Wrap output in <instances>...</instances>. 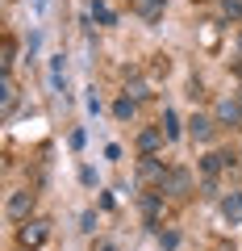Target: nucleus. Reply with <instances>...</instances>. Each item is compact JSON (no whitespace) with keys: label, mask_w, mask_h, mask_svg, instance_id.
Wrapping results in <instances>:
<instances>
[{"label":"nucleus","mask_w":242,"mask_h":251,"mask_svg":"<svg viewBox=\"0 0 242 251\" xmlns=\"http://www.w3.org/2000/svg\"><path fill=\"white\" fill-rule=\"evenodd\" d=\"M46 239H50V222H42V218H29V222H21V230H17L21 251H38Z\"/></svg>","instance_id":"nucleus-1"},{"label":"nucleus","mask_w":242,"mask_h":251,"mask_svg":"<svg viewBox=\"0 0 242 251\" xmlns=\"http://www.w3.org/2000/svg\"><path fill=\"white\" fill-rule=\"evenodd\" d=\"M163 193H171V197H188V193H192V172L188 168H171L167 180H163Z\"/></svg>","instance_id":"nucleus-2"},{"label":"nucleus","mask_w":242,"mask_h":251,"mask_svg":"<svg viewBox=\"0 0 242 251\" xmlns=\"http://www.w3.org/2000/svg\"><path fill=\"white\" fill-rule=\"evenodd\" d=\"M213 117L221 126H242V100L238 97H221V100H217V109H213Z\"/></svg>","instance_id":"nucleus-3"},{"label":"nucleus","mask_w":242,"mask_h":251,"mask_svg":"<svg viewBox=\"0 0 242 251\" xmlns=\"http://www.w3.org/2000/svg\"><path fill=\"white\" fill-rule=\"evenodd\" d=\"M29 214H34V193H29V188L13 193V197H9V218H17V222H29Z\"/></svg>","instance_id":"nucleus-4"},{"label":"nucleus","mask_w":242,"mask_h":251,"mask_svg":"<svg viewBox=\"0 0 242 251\" xmlns=\"http://www.w3.org/2000/svg\"><path fill=\"white\" fill-rule=\"evenodd\" d=\"M167 172L171 168H163L154 155H142V163H138V176H142L146 184H159V188H163V180H167Z\"/></svg>","instance_id":"nucleus-5"},{"label":"nucleus","mask_w":242,"mask_h":251,"mask_svg":"<svg viewBox=\"0 0 242 251\" xmlns=\"http://www.w3.org/2000/svg\"><path fill=\"white\" fill-rule=\"evenodd\" d=\"M234 163H238V155H234V151H209L205 159H200V168H205V176H217V172L234 168Z\"/></svg>","instance_id":"nucleus-6"},{"label":"nucleus","mask_w":242,"mask_h":251,"mask_svg":"<svg viewBox=\"0 0 242 251\" xmlns=\"http://www.w3.org/2000/svg\"><path fill=\"white\" fill-rule=\"evenodd\" d=\"M163 143H167V134H163V130H154V126H146L142 134H138V151H142V155H159Z\"/></svg>","instance_id":"nucleus-7"},{"label":"nucleus","mask_w":242,"mask_h":251,"mask_svg":"<svg viewBox=\"0 0 242 251\" xmlns=\"http://www.w3.org/2000/svg\"><path fill=\"white\" fill-rule=\"evenodd\" d=\"M13 109H17V84H13V75L4 72V75H0V113L9 117Z\"/></svg>","instance_id":"nucleus-8"},{"label":"nucleus","mask_w":242,"mask_h":251,"mask_svg":"<svg viewBox=\"0 0 242 251\" xmlns=\"http://www.w3.org/2000/svg\"><path fill=\"white\" fill-rule=\"evenodd\" d=\"M221 214L230 226H242V193H230V197H221Z\"/></svg>","instance_id":"nucleus-9"},{"label":"nucleus","mask_w":242,"mask_h":251,"mask_svg":"<svg viewBox=\"0 0 242 251\" xmlns=\"http://www.w3.org/2000/svg\"><path fill=\"white\" fill-rule=\"evenodd\" d=\"M188 134L192 138H197V143H209V138H213V117H192V122H188Z\"/></svg>","instance_id":"nucleus-10"},{"label":"nucleus","mask_w":242,"mask_h":251,"mask_svg":"<svg viewBox=\"0 0 242 251\" xmlns=\"http://www.w3.org/2000/svg\"><path fill=\"white\" fill-rule=\"evenodd\" d=\"M134 13L142 21H159L163 17V0H134Z\"/></svg>","instance_id":"nucleus-11"},{"label":"nucleus","mask_w":242,"mask_h":251,"mask_svg":"<svg viewBox=\"0 0 242 251\" xmlns=\"http://www.w3.org/2000/svg\"><path fill=\"white\" fill-rule=\"evenodd\" d=\"M134 109H138L134 97H121V100L113 105V117H117V122H130V117H134Z\"/></svg>","instance_id":"nucleus-12"},{"label":"nucleus","mask_w":242,"mask_h":251,"mask_svg":"<svg viewBox=\"0 0 242 251\" xmlns=\"http://www.w3.org/2000/svg\"><path fill=\"white\" fill-rule=\"evenodd\" d=\"M13 59H17V42H13V38H4V42H0V67L9 72V67H13Z\"/></svg>","instance_id":"nucleus-13"},{"label":"nucleus","mask_w":242,"mask_h":251,"mask_svg":"<svg viewBox=\"0 0 242 251\" xmlns=\"http://www.w3.org/2000/svg\"><path fill=\"white\" fill-rule=\"evenodd\" d=\"M163 134H167V143H171V138H179V117L171 113V109H163Z\"/></svg>","instance_id":"nucleus-14"},{"label":"nucleus","mask_w":242,"mask_h":251,"mask_svg":"<svg viewBox=\"0 0 242 251\" xmlns=\"http://www.w3.org/2000/svg\"><path fill=\"white\" fill-rule=\"evenodd\" d=\"M92 17H96V21H105V25H113V9H109L105 0H92Z\"/></svg>","instance_id":"nucleus-15"},{"label":"nucleus","mask_w":242,"mask_h":251,"mask_svg":"<svg viewBox=\"0 0 242 251\" xmlns=\"http://www.w3.org/2000/svg\"><path fill=\"white\" fill-rule=\"evenodd\" d=\"M142 205H146V218H151V226H159V214H163V205H159V197H146Z\"/></svg>","instance_id":"nucleus-16"},{"label":"nucleus","mask_w":242,"mask_h":251,"mask_svg":"<svg viewBox=\"0 0 242 251\" xmlns=\"http://www.w3.org/2000/svg\"><path fill=\"white\" fill-rule=\"evenodd\" d=\"M221 13H225L230 21H238V17H242V0H221Z\"/></svg>","instance_id":"nucleus-17"},{"label":"nucleus","mask_w":242,"mask_h":251,"mask_svg":"<svg viewBox=\"0 0 242 251\" xmlns=\"http://www.w3.org/2000/svg\"><path fill=\"white\" fill-rule=\"evenodd\" d=\"M159 243H163L167 251H176V247H179V230H159Z\"/></svg>","instance_id":"nucleus-18"},{"label":"nucleus","mask_w":242,"mask_h":251,"mask_svg":"<svg viewBox=\"0 0 242 251\" xmlns=\"http://www.w3.org/2000/svg\"><path fill=\"white\" fill-rule=\"evenodd\" d=\"M50 80H54V88H63V84H67V75H63V59H54V72H50Z\"/></svg>","instance_id":"nucleus-19"},{"label":"nucleus","mask_w":242,"mask_h":251,"mask_svg":"<svg viewBox=\"0 0 242 251\" xmlns=\"http://www.w3.org/2000/svg\"><path fill=\"white\" fill-rule=\"evenodd\" d=\"M167 72H171L167 59H154V63H151V75H167Z\"/></svg>","instance_id":"nucleus-20"},{"label":"nucleus","mask_w":242,"mask_h":251,"mask_svg":"<svg viewBox=\"0 0 242 251\" xmlns=\"http://www.w3.org/2000/svg\"><path fill=\"white\" fill-rule=\"evenodd\" d=\"M126 92H130V97H134V100H142V97H146V88H142V84H138V80H134V84H130V88H126Z\"/></svg>","instance_id":"nucleus-21"},{"label":"nucleus","mask_w":242,"mask_h":251,"mask_svg":"<svg viewBox=\"0 0 242 251\" xmlns=\"http://www.w3.org/2000/svg\"><path fill=\"white\" fill-rule=\"evenodd\" d=\"M96 251H113V247H109V243H100V247H96Z\"/></svg>","instance_id":"nucleus-22"},{"label":"nucleus","mask_w":242,"mask_h":251,"mask_svg":"<svg viewBox=\"0 0 242 251\" xmlns=\"http://www.w3.org/2000/svg\"><path fill=\"white\" fill-rule=\"evenodd\" d=\"M238 46H242V42H238Z\"/></svg>","instance_id":"nucleus-23"}]
</instances>
